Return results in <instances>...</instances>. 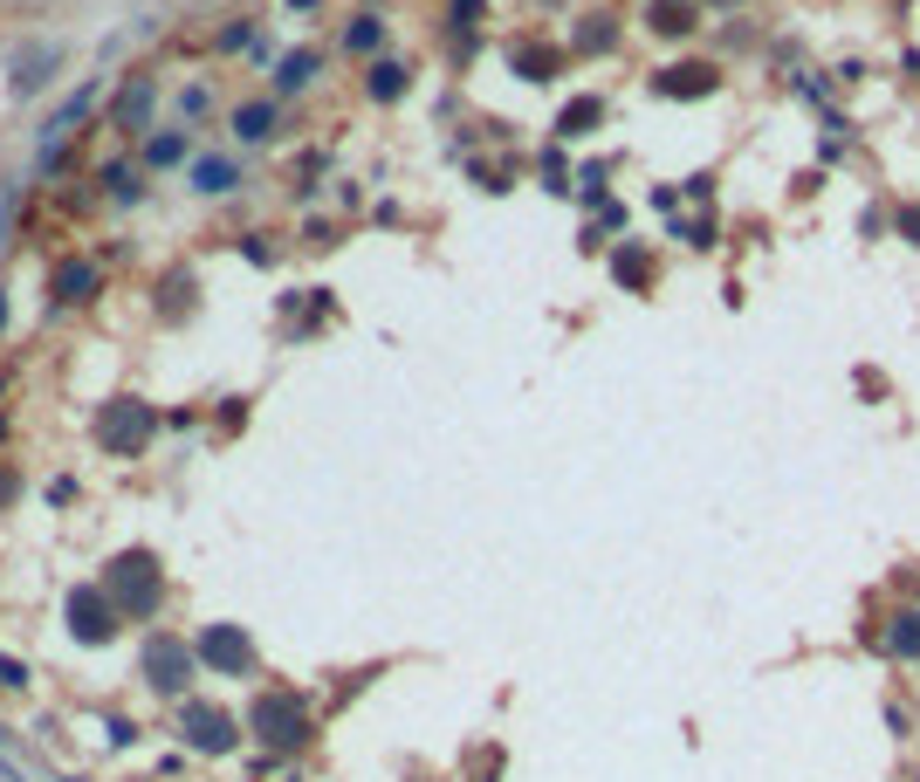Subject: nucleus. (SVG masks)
Masks as SVG:
<instances>
[{"instance_id":"a211bd4d","label":"nucleus","mask_w":920,"mask_h":782,"mask_svg":"<svg viewBox=\"0 0 920 782\" xmlns=\"http://www.w3.org/2000/svg\"><path fill=\"white\" fill-rule=\"evenodd\" d=\"M405 83H413V76H405V69H399V62H378V69H371V83H365V90H371V96H378V103H399V96H405Z\"/></svg>"},{"instance_id":"aec40b11","label":"nucleus","mask_w":920,"mask_h":782,"mask_svg":"<svg viewBox=\"0 0 920 782\" xmlns=\"http://www.w3.org/2000/svg\"><path fill=\"white\" fill-rule=\"evenodd\" d=\"M378 42H386V28H378V21H371V14H357V21H350V28H344V48H350V56H371V48H378Z\"/></svg>"},{"instance_id":"4468645a","label":"nucleus","mask_w":920,"mask_h":782,"mask_svg":"<svg viewBox=\"0 0 920 782\" xmlns=\"http://www.w3.org/2000/svg\"><path fill=\"white\" fill-rule=\"evenodd\" d=\"M90 289H96V268H90V261H76V268L56 275V302H90Z\"/></svg>"},{"instance_id":"6e6552de","label":"nucleus","mask_w":920,"mask_h":782,"mask_svg":"<svg viewBox=\"0 0 920 782\" xmlns=\"http://www.w3.org/2000/svg\"><path fill=\"white\" fill-rule=\"evenodd\" d=\"M714 83H722V69H714V62H680V69H659L653 76L659 96H714Z\"/></svg>"},{"instance_id":"ddd939ff","label":"nucleus","mask_w":920,"mask_h":782,"mask_svg":"<svg viewBox=\"0 0 920 782\" xmlns=\"http://www.w3.org/2000/svg\"><path fill=\"white\" fill-rule=\"evenodd\" d=\"M886 652H893V659H920V611H900V618H893Z\"/></svg>"},{"instance_id":"cd10ccee","label":"nucleus","mask_w":920,"mask_h":782,"mask_svg":"<svg viewBox=\"0 0 920 782\" xmlns=\"http://www.w3.org/2000/svg\"><path fill=\"white\" fill-rule=\"evenodd\" d=\"M0 384H8V378H0Z\"/></svg>"},{"instance_id":"7ed1b4c3","label":"nucleus","mask_w":920,"mask_h":782,"mask_svg":"<svg viewBox=\"0 0 920 782\" xmlns=\"http://www.w3.org/2000/svg\"><path fill=\"white\" fill-rule=\"evenodd\" d=\"M138 666H145V680L159 693H186V680H193V652H186L179 632H151L145 652H138Z\"/></svg>"},{"instance_id":"f8f14e48","label":"nucleus","mask_w":920,"mask_h":782,"mask_svg":"<svg viewBox=\"0 0 920 782\" xmlns=\"http://www.w3.org/2000/svg\"><path fill=\"white\" fill-rule=\"evenodd\" d=\"M268 130H275V103H241L234 111V138L241 145H262Z\"/></svg>"},{"instance_id":"bb28decb","label":"nucleus","mask_w":920,"mask_h":782,"mask_svg":"<svg viewBox=\"0 0 920 782\" xmlns=\"http://www.w3.org/2000/svg\"><path fill=\"white\" fill-rule=\"evenodd\" d=\"M0 433H8V419H0Z\"/></svg>"},{"instance_id":"f03ea898","label":"nucleus","mask_w":920,"mask_h":782,"mask_svg":"<svg viewBox=\"0 0 920 782\" xmlns=\"http://www.w3.org/2000/svg\"><path fill=\"white\" fill-rule=\"evenodd\" d=\"M248 735H254V741H268V748H302V741H310V714H302V700H296L289 687L254 693V708H248Z\"/></svg>"},{"instance_id":"1a4fd4ad","label":"nucleus","mask_w":920,"mask_h":782,"mask_svg":"<svg viewBox=\"0 0 920 782\" xmlns=\"http://www.w3.org/2000/svg\"><path fill=\"white\" fill-rule=\"evenodd\" d=\"M56 62H62V48H56V42L21 48V56H14V90H21V96H35V90L48 83V69H56Z\"/></svg>"},{"instance_id":"393cba45","label":"nucleus","mask_w":920,"mask_h":782,"mask_svg":"<svg viewBox=\"0 0 920 782\" xmlns=\"http://www.w3.org/2000/svg\"><path fill=\"white\" fill-rule=\"evenodd\" d=\"M900 233H907V241L920 248V214H913V206H907V214H900Z\"/></svg>"},{"instance_id":"f257e3e1","label":"nucleus","mask_w":920,"mask_h":782,"mask_svg":"<svg viewBox=\"0 0 920 782\" xmlns=\"http://www.w3.org/2000/svg\"><path fill=\"white\" fill-rule=\"evenodd\" d=\"M111 605L124 611V618H151L165 605V577H159V556L151 550H124L117 563H111Z\"/></svg>"},{"instance_id":"20e7f679","label":"nucleus","mask_w":920,"mask_h":782,"mask_svg":"<svg viewBox=\"0 0 920 782\" xmlns=\"http://www.w3.org/2000/svg\"><path fill=\"white\" fill-rule=\"evenodd\" d=\"M179 735H186L199 755H227L241 727H234V714H227V708H207V700H186V708H179Z\"/></svg>"},{"instance_id":"b1692460","label":"nucleus","mask_w":920,"mask_h":782,"mask_svg":"<svg viewBox=\"0 0 920 782\" xmlns=\"http://www.w3.org/2000/svg\"><path fill=\"white\" fill-rule=\"evenodd\" d=\"M0 687H8V693H21V687H28V666H14V659H0Z\"/></svg>"},{"instance_id":"4be33fe9","label":"nucleus","mask_w":920,"mask_h":782,"mask_svg":"<svg viewBox=\"0 0 920 782\" xmlns=\"http://www.w3.org/2000/svg\"><path fill=\"white\" fill-rule=\"evenodd\" d=\"M516 69L529 76V83H550V69H556V48H522Z\"/></svg>"},{"instance_id":"412c9836","label":"nucleus","mask_w":920,"mask_h":782,"mask_svg":"<svg viewBox=\"0 0 920 782\" xmlns=\"http://www.w3.org/2000/svg\"><path fill=\"white\" fill-rule=\"evenodd\" d=\"M310 76H317V56H310V48H302V56H283V76H275V90H302Z\"/></svg>"},{"instance_id":"f3484780","label":"nucleus","mask_w":920,"mask_h":782,"mask_svg":"<svg viewBox=\"0 0 920 782\" xmlns=\"http://www.w3.org/2000/svg\"><path fill=\"white\" fill-rule=\"evenodd\" d=\"M598 117H605V103H598V96H577V103H571V111H564V117H556V130H564V138H584V130H591Z\"/></svg>"},{"instance_id":"6ab92c4d","label":"nucleus","mask_w":920,"mask_h":782,"mask_svg":"<svg viewBox=\"0 0 920 782\" xmlns=\"http://www.w3.org/2000/svg\"><path fill=\"white\" fill-rule=\"evenodd\" d=\"M179 159H186V130H159L145 145V165H179Z\"/></svg>"},{"instance_id":"5701e85b","label":"nucleus","mask_w":920,"mask_h":782,"mask_svg":"<svg viewBox=\"0 0 920 782\" xmlns=\"http://www.w3.org/2000/svg\"><path fill=\"white\" fill-rule=\"evenodd\" d=\"M577 48H611V14H591V28H577Z\"/></svg>"},{"instance_id":"9b49d317","label":"nucleus","mask_w":920,"mask_h":782,"mask_svg":"<svg viewBox=\"0 0 920 782\" xmlns=\"http://www.w3.org/2000/svg\"><path fill=\"white\" fill-rule=\"evenodd\" d=\"M694 21H701L694 0H653V28L659 35H694Z\"/></svg>"},{"instance_id":"9d476101","label":"nucleus","mask_w":920,"mask_h":782,"mask_svg":"<svg viewBox=\"0 0 920 782\" xmlns=\"http://www.w3.org/2000/svg\"><path fill=\"white\" fill-rule=\"evenodd\" d=\"M234 186H241L234 159H199V165H193V193H207V199H214V193H234Z\"/></svg>"},{"instance_id":"423d86ee","label":"nucleus","mask_w":920,"mask_h":782,"mask_svg":"<svg viewBox=\"0 0 920 782\" xmlns=\"http://www.w3.org/2000/svg\"><path fill=\"white\" fill-rule=\"evenodd\" d=\"M117 605H111V597L104 590H69V632L76 639H83V645H104L111 632H117Z\"/></svg>"},{"instance_id":"0eeeda50","label":"nucleus","mask_w":920,"mask_h":782,"mask_svg":"<svg viewBox=\"0 0 920 782\" xmlns=\"http://www.w3.org/2000/svg\"><path fill=\"white\" fill-rule=\"evenodd\" d=\"M199 659L241 680V672L254 666V645H248V632H234V624H207V632H199Z\"/></svg>"},{"instance_id":"dca6fc26","label":"nucleus","mask_w":920,"mask_h":782,"mask_svg":"<svg viewBox=\"0 0 920 782\" xmlns=\"http://www.w3.org/2000/svg\"><path fill=\"white\" fill-rule=\"evenodd\" d=\"M145 117H151V83H131L117 96V124L124 130H145Z\"/></svg>"},{"instance_id":"a878e982","label":"nucleus","mask_w":920,"mask_h":782,"mask_svg":"<svg viewBox=\"0 0 920 782\" xmlns=\"http://www.w3.org/2000/svg\"><path fill=\"white\" fill-rule=\"evenodd\" d=\"M0 323H8V289H0Z\"/></svg>"},{"instance_id":"2eb2a0df","label":"nucleus","mask_w":920,"mask_h":782,"mask_svg":"<svg viewBox=\"0 0 920 782\" xmlns=\"http://www.w3.org/2000/svg\"><path fill=\"white\" fill-rule=\"evenodd\" d=\"M611 275H619L625 289H646V281H653V261L639 254V248H619V254H611Z\"/></svg>"},{"instance_id":"39448f33","label":"nucleus","mask_w":920,"mask_h":782,"mask_svg":"<svg viewBox=\"0 0 920 782\" xmlns=\"http://www.w3.org/2000/svg\"><path fill=\"white\" fill-rule=\"evenodd\" d=\"M96 439H104L111 453H138L151 439V412L138 399H117V405H104V419H96Z\"/></svg>"}]
</instances>
